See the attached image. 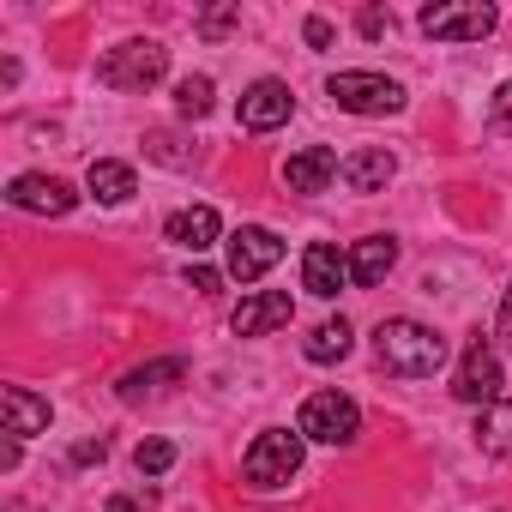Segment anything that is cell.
Listing matches in <instances>:
<instances>
[{
  "instance_id": "1",
  "label": "cell",
  "mask_w": 512,
  "mask_h": 512,
  "mask_svg": "<svg viewBox=\"0 0 512 512\" xmlns=\"http://www.w3.org/2000/svg\"><path fill=\"white\" fill-rule=\"evenodd\" d=\"M374 356H380V368L398 374V380H428V374L446 368V338H440L434 326H422V320H380Z\"/></svg>"
},
{
  "instance_id": "2",
  "label": "cell",
  "mask_w": 512,
  "mask_h": 512,
  "mask_svg": "<svg viewBox=\"0 0 512 512\" xmlns=\"http://www.w3.org/2000/svg\"><path fill=\"white\" fill-rule=\"evenodd\" d=\"M163 73H169V49H163L157 37H127V43H115V49L97 61V79H103L109 91H151Z\"/></svg>"
},
{
  "instance_id": "3",
  "label": "cell",
  "mask_w": 512,
  "mask_h": 512,
  "mask_svg": "<svg viewBox=\"0 0 512 512\" xmlns=\"http://www.w3.org/2000/svg\"><path fill=\"white\" fill-rule=\"evenodd\" d=\"M302 428L290 434V428H266L260 440H253L247 452H241V476L253 482V488H284L296 470H302Z\"/></svg>"
},
{
  "instance_id": "4",
  "label": "cell",
  "mask_w": 512,
  "mask_h": 512,
  "mask_svg": "<svg viewBox=\"0 0 512 512\" xmlns=\"http://www.w3.org/2000/svg\"><path fill=\"white\" fill-rule=\"evenodd\" d=\"M416 25L434 43H482L500 25V13L488 7V0H434V7L416 13Z\"/></svg>"
},
{
  "instance_id": "5",
  "label": "cell",
  "mask_w": 512,
  "mask_h": 512,
  "mask_svg": "<svg viewBox=\"0 0 512 512\" xmlns=\"http://www.w3.org/2000/svg\"><path fill=\"white\" fill-rule=\"evenodd\" d=\"M326 97L350 115H398L404 109V85L386 79V73H332Z\"/></svg>"
},
{
  "instance_id": "6",
  "label": "cell",
  "mask_w": 512,
  "mask_h": 512,
  "mask_svg": "<svg viewBox=\"0 0 512 512\" xmlns=\"http://www.w3.org/2000/svg\"><path fill=\"white\" fill-rule=\"evenodd\" d=\"M302 440H320V446H350L356 434H362V410H356V398H344V392H314L308 404H302Z\"/></svg>"
},
{
  "instance_id": "7",
  "label": "cell",
  "mask_w": 512,
  "mask_h": 512,
  "mask_svg": "<svg viewBox=\"0 0 512 512\" xmlns=\"http://www.w3.org/2000/svg\"><path fill=\"white\" fill-rule=\"evenodd\" d=\"M278 260H284V241H278L272 229L247 223V229H235V235H229V278H235V284H253V278H266Z\"/></svg>"
},
{
  "instance_id": "8",
  "label": "cell",
  "mask_w": 512,
  "mask_h": 512,
  "mask_svg": "<svg viewBox=\"0 0 512 512\" xmlns=\"http://www.w3.org/2000/svg\"><path fill=\"white\" fill-rule=\"evenodd\" d=\"M452 398L458 404H500V356L488 350V344H470L464 356H458V374H452Z\"/></svg>"
},
{
  "instance_id": "9",
  "label": "cell",
  "mask_w": 512,
  "mask_h": 512,
  "mask_svg": "<svg viewBox=\"0 0 512 512\" xmlns=\"http://www.w3.org/2000/svg\"><path fill=\"white\" fill-rule=\"evenodd\" d=\"M296 115V91L284 79H260V85H247L241 91V127L247 133H272Z\"/></svg>"
},
{
  "instance_id": "10",
  "label": "cell",
  "mask_w": 512,
  "mask_h": 512,
  "mask_svg": "<svg viewBox=\"0 0 512 512\" xmlns=\"http://www.w3.org/2000/svg\"><path fill=\"white\" fill-rule=\"evenodd\" d=\"M296 320V302H290V290H253L241 308H235V338H266V332H278V326H290Z\"/></svg>"
},
{
  "instance_id": "11",
  "label": "cell",
  "mask_w": 512,
  "mask_h": 512,
  "mask_svg": "<svg viewBox=\"0 0 512 512\" xmlns=\"http://www.w3.org/2000/svg\"><path fill=\"white\" fill-rule=\"evenodd\" d=\"M7 199H13L19 211H37V217H67V211L79 205V193H73L61 175H13Z\"/></svg>"
},
{
  "instance_id": "12",
  "label": "cell",
  "mask_w": 512,
  "mask_h": 512,
  "mask_svg": "<svg viewBox=\"0 0 512 512\" xmlns=\"http://www.w3.org/2000/svg\"><path fill=\"white\" fill-rule=\"evenodd\" d=\"M344 284H350V260H344L332 241H308L302 247V290L320 296V302H332Z\"/></svg>"
},
{
  "instance_id": "13",
  "label": "cell",
  "mask_w": 512,
  "mask_h": 512,
  "mask_svg": "<svg viewBox=\"0 0 512 512\" xmlns=\"http://www.w3.org/2000/svg\"><path fill=\"white\" fill-rule=\"evenodd\" d=\"M338 151L332 145H302L290 163H284V181H290V193H326L332 181H338Z\"/></svg>"
},
{
  "instance_id": "14",
  "label": "cell",
  "mask_w": 512,
  "mask_h": 512,
  "mask_svg": "<svg viewBox=\"0 0 512 512\" xmlns=\"http://www.w3.org/2000/svg\"><path fill=\"white\" fill-rule=\"evenodd\" d=\"M392 175H398V157H392L386 145H362V151H350L344 169H338V181H344L350 193H386Z\"/></svg>"
},
{
  "instance_id": "15",
  "label": "cell",
  "mask_w": 512,
  "mask_h": 512,
  "mask_svg": "<svg viewBox=\"0 0 512 512\" xmlns=\"http://www.w3.org/2000/svg\"><path fill=\"white\" fill-rule=\"evenodd\" d=\"M392 266H398V241H392V235H368V241L350 247V284H362V290L386 284Z\"/></svg>"
},
{
  "instance_id": "16",
  "label": "cell",
  "mask_w": 512,
  "mask_h": 512,
  "mask_svg": "<svg viewBox=\"0 0 512 512\" xmlns=\"http://www.w3.org/2000/svg\"><path fill=\"white\" fill-rule=\"evenodd\" d=\"M163 235H169L175 247H187V253H205V247L223 235V217H217L211 205H187V211H175V217L163 223Z\"/></svg>"
},
{
  "instance_id": "17",
  "label": "cell",
  "mask_w": 512,
  "mask_h": 512,
  "mask_svg": "<svg viewBox=\"0 0 512 512\" xmlns=\"http://www.w3.org/2000/svg\"><path fill=\"white\" fill-rule=\"evenodd\" d=\"M85 187H91V199H97V205H127V199H133V187H139V175H133V163L97 157V163H91V175H85Z\"/></svg>"
},
{
  "instance_id": "18",
  "label": "cell",
  "mask_w": 512,
  "mask_h": 512,
  "mask_svg": "<svg viewBox=\"0 0 512 512\" xmlns=\"http://www.w3.org/2000/svg\"><path fill=\"white\" fill-rule=\"evenodd\" d=\"M49 398H37L31 386H7V434L13 440H31V434H43L49 428Z\"/></svg>"
},
{
  "instance_id": "19",
  "label": "cell",
  "mask_w": 512,
  "mask_h": 512,
  "mask_svg": "<svg viewBox=\"0 0 512 512\" xmlns=\"http://www.w3.org/2000/svg\"><path fill=\"white\" fill-rule=\"evenodd\" d=\"M350 344H356V332H350V320H326V326H314V332H308V344H302V356L326 368V362H344V356H350Z\"/></svg>"
},
{
  "instance_id": "20",
  "label": "cell",
  "mask_w": 512,
  "mask_h": 512,
  "mask_svg": "<svg viewBox=\"0 0 512 512\" xmlns=\"http://www.w3.org/2000/svg\"><path fill=\"white\" fill-rule=\"evenodd\" d=\"M181 374H187V362H181V356H163V362H145V368L121 374V386H115V392H121L127 404H139L145 392H157L163 380H181Z\"/></svg>"
},
{
  "instance_id": "21",
  "label": "cell",
  "mask_w": 512,
  "mask_h": 512,
  "mask_svg": "<svg viewBox=\"0 0 512 512\" xmlns=\"http://www.w3.org/2000/svg\"><path fill=\"white\" fill-rule=\"evenodd\" d=\"M476 446L482 452H494V458H506L512 452V398H500V404H488L482 416H476Z\"/></svg>"
},
{
  "instance_id": "22",
  "label": "cell",
  "mask_w": 512,
  "mask_h": 512,
  "mask_svg": "<svg viewBox=\"0 0 512 512\" xmlns=\"http://www.w3.org/2000/svg\"><path fill=\"white\" fill-rule=\"evenodd\" d=\"M211 97H217V91H211V79H205V73L175 85V109H181L187 121H205V115H211Z\"/></svg>"
},
{
  "instance_id": "23",
  "label": "cell",
  "mask_w": 512,
  "mask_h": 512,
  "mask_svg": "<svg viewBox=\"0 0 512 512\" xmlns=\"http://www.w3.org/2000/svg\"><path fill=\"white\" fill-rule=\"evenodd\" d=\"M133 464H139V476H163V470L175 464V446H169V440H139Z\"/></svg>"
},
{
  "instance_id": "24",
  "label": "cell",
  "mask_w": 512,
  "mask_h": 512,
  "mask_svg": "<svg viewBox=\"0 0 512 512\" xmlns=\"http://www.w3.org/2000/svg\"><path fill=\"white\" fill-rule=\"evenodd\" d=\"M488 133H512V79L494 91V103H488Z\"/></svg>"
},
{
  "instance_id": "25",
  "label": "cell",
  "mask_w": 512,
  "mask_h": 512,
  "mask_svg": "<svg viewBox=\"0 0 512 512\" xmlns=\"http://www.w3.org/2000/svg\"><path fill=\"white\" fill-rule=\"evenodd\" d=\"M187 290L217 296V290H223V272H211V266H187Z\"/></svg>"
},
{
  "instance_id": "26",
  "label": "cell",
  "mask_w": 512,
  "mask_h": 512,
  "mask_svg": "<svg viewBox=\"0 0 512 512\" xmlns=\"http://www.w3.org/2000/svg\"><path fill=\"white\" fill-rule=\"evenodd\" d=\"M229 25H235V7H217V13H205V25H199V31H205V37H223Z\"/></svg>"
},
{
  "instance_id": "27",
  "label": "cell",
  "mask_w": 512,
  "mask_h": 512,
  "mask_svg": "<svg viewBox=\"0 0 512 512\" xmlns=\"http://www.w3.org/2000/svg\"><path fill=\"white\" fill-rule=\"evenodd\" d=\"M302 37H308V49H332V25H326V19H308Z\"/></svg>"
},
{
  "instance_id": "28",
  "label": "cell",
  "mask_w": 512,
  "mask_h": 512,
  "mask_svg": "<svg viewBox=\"0 0 512 512\" xmlns=\"http://www.w3.org/2000/svg\"><path fill=\"white\" fill-rule=\"evenodd\" d=\"M362 31H368V37H386V31H392V13H362Z\"/></svg>"
},
{
  "instance_id": "29",
  "label": "cell",
  "mask_w": 512,
  "mask_h": 512,
  "mask_svg": "<svg viewBox=\"0 0 512 512\" xmlns=\"http://www.w3.org/2000/svg\"><path fill=\"white\" fill-rule=\"evenodd\" d=\"M103 452H109V446H103V440H85V446H79V452H73V458H79V464H103Z\"/></svg>"
},
{
  "instance_id": "30",
  "label": "cell",
  "mask_w": 512,
  "mask_h": 512,
  "mask_svg": "<svg viewBox=\"0 0 512 512\" xmlns=\"http://www.w3.org/2000/svg\"><path fill=\"white\" fill-rule=\"evenodd\" d=\"M500 338L512 344V290H506V302H500Z\"/></svg>"
},
{
  "instance_id": "31",
  "label": "cell",
  "mask_w": 512,
  "mask_h": 512,
  "mask_svg": "<svg viewBox=\"0 0 512 512\" xmlns=\"http://www.w3.org/2000/svg\"><path fill=\"white\" fill-rule=\"evenodd\" d=\"M109 512H139V506L133 500H109Z\"/></svg>"
}]
</instances>
